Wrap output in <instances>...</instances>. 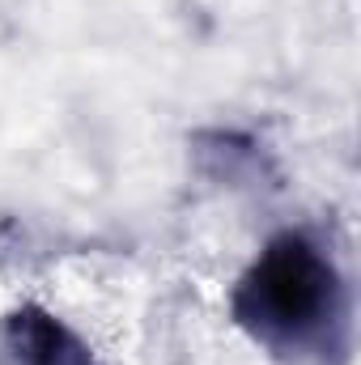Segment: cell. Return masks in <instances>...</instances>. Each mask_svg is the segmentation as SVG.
Masks as SVG:
<instances>
[{
    "mask_svg": "<svg viewBox=\"0 0 361 365\" xmlns=\"http://www.w3.org/2000/svg\"><path fill=\"white\" fill-rule=\"evenodd\" d=\"M234 319L280 357L349 349V284L327 247L302 230L272 238L234 289Z\"/></svg>",
    "mask_w": 361,
    "mask_h": 365,
    "instance_id": "6da1fadb",
    "label": "cell"
},
{
    "mask_svg": "<svg viewBox=\"0 0 361 365\" xmlns=\"http://www.w3.org/2000/svg\"><path fill=\"white\" fill-rule=\"evenodd\" d=\"M0 357L4 365H93L90 344L43 306H17L4 314Z\"/></svg>",
    "mask_w": 361,
    "mask_h": 365,
    "instance_id": "7a4b0ae2",
    "label": "cell"
}]
</instances>
